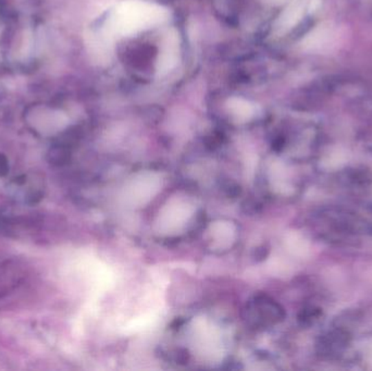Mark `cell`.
Returning a JSON list of instances; mask_svg holds the SVG:
<instances>
[{"label":"cell","mask_w":372,"mask_h":371,"mask_svg":"<svg viewBox=\"0 0 372 371\" xmlns=\"http://www.w3.org/2000/svg\"><path fill=\"white\" fill-rule=\"evenodd\" d=\"M39 193L36 181L0 157V223L14 210L34 204Z\"/></svg>","instance_id":"cell-1"},{"label":"cell","mask_w":372,"mask_h":371,"mask_svg":"<svg viewBox=\"0 0 372 371\" xmlns=\"http://www.w3.org/2000/svg\"><path fill=\"white\" fill-rule=\"evenodd\" d=\"M252 306L257 309L258 315L261 317L258 319V322L263 324H276L283 320V308L267 296H257L255 297V301L252 302Z\"/></svg>","instance_id":"cell-2"},{"label":"cell","mask_w":372,"mask_h":371,"mask_svg":"<svg viewBox=\"0 0 372 371\" xmlns=\"http://www.w3.org/2000/svg\"><path fill=\"white\" fill-rule=\"evenodd\" d=\"M345 343H347V339L344 335H342L341 333H334V335L325 337V343L321 344V348L325 353L332 354L336 350L340 352L344 348Z\"/></svg>","instance_id":"cell-3"}]
</instances>
